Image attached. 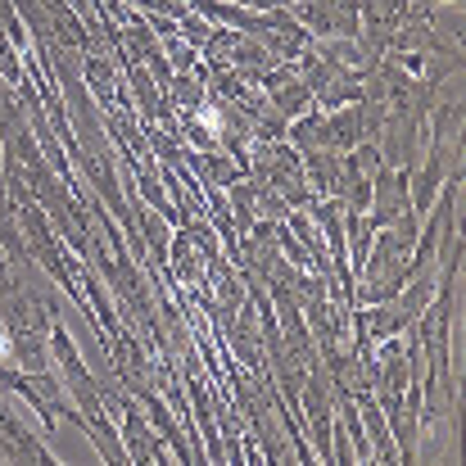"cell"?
I'll list each match as a JSON object with an SVG mask.
<instances>
[{
  "instance_id": "obj_2",
  "label": "cell",
  "mask_w": 466,
  "mask_h": 466,
  "mask_svg": "<svg viewBox=\"0 0 466 466\" xmlns=\"http://www.w3.org/2000/svg\"><path fill=\"white\" fill-rule=\"evenodd\" d=\"M240 9H281V0H231Z\"/></svg>"
},
{
  "instance_id": "obj_1",
  "label": "cell",
  "mask_w": 466,
  "mask_h": 466,
  "mask_svg": "<svg viewBox=\"0 0 466 466\" xmlns=\"http://www.w3.org/2000/svg\"><path fill=\"white\" fill-rule=\"evenodd\" d=\"M309 100H312L309 82H290V77H286V82L277 86V100H272V105H277V114H286V118H290V114H299Z\"/></svg>"
}]
</instances>
